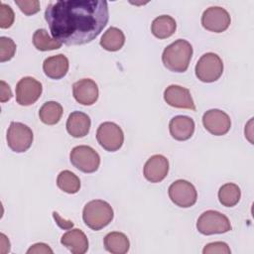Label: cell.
<instances>
[{"mask_svg": "<svg viewBox=\"0 0 254 254\" xmlns=\"http://www.w3.org/2000/svg\"><path fill=\"white\" fill-rule=\"evenodd\" d=\"M28 254H39V253H43V254H53V250L50 248L49 245L45 244V243H36L34 245H32L28 250H27Z\"/></svg>", "mask_w": 254, "mask_h": 254, "instance_id": "cell-31", "label": "cell"}, {"mask_svg": "<svg viewBox=\"0 0 254 254\" xmlns=\"http://www.w3.org/2000/svg\"><path fill=\"white\" fill-rule=\"evenodd\" d=\"M33 45L39 51H53L60 49L62 43L52 38L45 29H38L33 35Z\"/></svg>", "mask_w": 254, "mask_h": 254, "instance_id": "cell-25", "label": "cell"}, {"mask_svg": "<svg viewBox=\"0 0 254 254\" xmlns=\"http://www.w3.org/2000/svg\"><path fill=\"white\" fill-rule=\"evenodd\" d=\"M170 199L178 206L188 208L192 206L197 199V192L192 184L186 180L174 182L168 190Z\"/></svg>", "mask_w": 254, "mask_h": 254, "instance_id": "cell-9", "label": "cell"}, {"mask_svg": "<svg viewBox=\"0 0 254 254\" xmlns=\"http://www.w3.org/2000/svg\"><path fill=\"white\" fill-rule=\"evenodd\" d=\"M72 94L74 99L81 105H92L98 99V86L90 78H82L72 85Z\"/></svg>", "mask_w": 254, "mask_h": 254, "instance_id": "cell-14", "label": "cell"}, {"mask_svg": "<svg viewBox=\"0 0 254 254\" xmlns=\"http://www.w3.org/2000/svg\"><path fill=\"white\" fill-rule=\"evenodd\" d=\"M96 139L99 145L108 152L119 150L124 142L122 129L114 122H103L96 131Z\"/></svg>", "mask_w": 254, "mask_h": 254, "instance_id": "cell-8", "label": "cell"}, {"mask_svg": "<svg viewBox=\"0 0 254 254\" xmlns=\"http://www.w3.org/2000/svg\"><path fill=\"white\" fill-rule=\"evenodd\" d=\"M70 163L77 170L83 173H94L100 165V157L98 153L91 147L79 145L74 147L69 154Z\"/></svg>", "mask_w": 254, "mask_h": 254, "instance_id": "cell-6", "label": "cell"}, {"mask_svg": "<svg viewBox=\"0 0 254 254\" xmlns=\"http://www.w3.org/2000/svg\"><path fill=\"white\" fill-rule=\"evenodd\" d=\"M105 249L113 254H125L130 248V242L127 236L118 231L109 232L103 239Z\"/></svg>", "mask_w": 254, "mask_h": 254, "instance_id": "cell-21", "label": "cell"}, {"mask_svg": "<svg viewBox=\"0 0 254 254\" xmlns=\"http://www.w3.org/2000/svg\"><path fill=\"white\" fill-rule=\"evenodd\" d=\"M16 53L15 42L8 37L0 38V62L4 63L10 61Z\"/></svg>", "mask_w": 254, "mask_h": 254, "instance_id": "cell-27", "label": "cell"}, {"mask_svg": "<svg viewBox=\"0 0 254 254\" xmlns=\"http://www.w3.org/2000/svg\"><path fill=\"white\" fill-rule=\"evenodd\" d=\"M194 121L185 115H178L171 119L169 130L171 136L178 141H186L190 139L194 132Z\"/></svg>", "mask_w": 254, "mask_h": 254, "instance_id": "cell-16", "label": "cell"}, {"mask_svg": "<svg viewBox=\"0 0 254 254\" xmlns=\"http://www.w3.org/2000/svg\"><path fill=\"white\" fill-rule=\"evenodd\" d=\"M8 147L16 153L26 152L33 143V131L27 125L21 122H11L7 130Z\"/></svg>", "mask_w": 254, "mask_h": 254, "instance_id": "cell-7", "label": "cell"}, {"mask_svg": "<svg viewBox=\"0 0 254 254\" xmlns=\"http://www.w3.org/2000/svg\"><path fill=\"white\" fill-rule=\"evenodd\" d=\"M12 91L8 83H6L4 80L0 81V101L6 102L12 98Z\"/></svg>", "mask_w": 254, "mask_h": 254, "instance_id": "cell-32", "label": "cell"}, {"mask_svg": "<svg viewBox=\"0 0 254 254\" xmlns=\"http://www.w3.org/2000/svg\"><path fill=\"white\" fill-rule=\"evenodd\" d=\"M125 43V36L124 33L116 28L110 27L108 28L100 40V46L109 52H116L119 51Z\"/></svg>", "mask_w": 254, "mask_h": 254, "instance_id": "cell-22", "label": "cell"}, {"mask_svg": "<svg viewBox=\"0 0 254 254\" xmlns=\"http://www.w3.org/2000/svg\"><path fill=\"white\" fill-rule=\"evenodd\" d=\"M61 243L72 254H84L88 249L86 235L82 230L77 228L65 232L61 238Z\"/></svg>", "mask_w": 254, "mask_h": 254, "instance_id": "cell-19", "label": "cell"}, {"mask_svg": "<svg viewBox=\"0 0 254 254\" xmlns=\"http://www.w3.org/2000/svg\"><path fill=\"white\" fill-rule=\"evenodd\" d=\"M195 75L202 82L216 81L223 72L222 60L214 53L202 55L195 64Z\"/></svg>", "mask_w": 254, "mask_h": 254, "instance_id": "cell-5", "label": "cell"}, {"mask_svg": "<svg viewBox=\"0 0 254 254\" xmlns=\"http://www.w3.org/2000/svg\"><path fill=\"white\" fill-rule=\"evenodd\" d=\"M15 4L27 16L36 14L40 11V2L38 0H15Z\"/></svg>", "mask_w": 254, "mask_h": 254, "instance_id": "cell-29", "label": "cell"}, {"mask_svg": "<svg viewBox=\"0 0 254 254\" xmlns=\"http://www.w3.org/2000/svg\"><path fill=\"white\" fill-rule=\"evenodd\" d=\"M43 91L42 83L32 76L21 78L16 85V101L22 106L35 103Z\"/></svg>", "mask_w": 254, "mask_h": 254, "instance_id": "cell-10", "label": "cell"}, {"mask_svg": "<svg viewBox=\"0 0 254 254\" xmlns=\"http://www.w3.org/2000/svg\"><path fill=\"white\" fill-rule=\"evenodd\" d=\"M177 23L169 15H161L155 18L151 24V32L158 39H167L175 34Z\"/></svg>", "mask_w": 254, "mask_h": 254, "instance_id": "cell-20", "label": "cell"}, {"mask_svg": "<svg viewBox=\"0 0 254 254\" xmlns=\"http://www.w3.org/2000/svg\"><path fill=\"white\" fill-rule=\"evenodd\" d=\"M114 212L111 205L102 199L88 201L82 211V218L86 226L92 230H100L113 219Z\"/></svg>", "mask_w": 254, "mask_h": 254, "instance_id": "cell-3", "label": "cell"}, {"mask_svg": "<svg viewBox=\"0 0 254 254\" xmlns=\"http://www.w3.org/2000/svg\"><path fill=\"white\" fill-rule=\"evenodd\" d=\"M204 128L215 136L225 135L231 127V120L227 113L219 109L207 110L202 116Z\"/></svg>", "mask_w": 254, "mask_h": 254, "instance_id": "cell-12", "label": "cell"}, {"mask_svg": "<svg viewBox=\"0 0 254 254\" xmlns=\"http://www.w3.org/2000/svg\"><path fill=\"white\" fill-rule=\"evenodd\" d=\"M53 216L57 222V224L61 227V228H64V229H70L73 227V222L70 221V220H65V219H63L60 214L56 211L53 212Z\"/></svg>", "mask_w": 254, "mask_h": 254, "instance_id": "cell-33", "label": "cell"}, {"mask_svg": "<svg viewBox=\"0 0 254 254\" xmlns=\"http://www.w3.org/2000/svg\"><path fill=\"white\" fill-rule=\"evenodd\" d=\"M10 251V242L5 234H0V252L1 254H6Z\"/></svg>", "mask_w": 254, "mask_h": 254, "instance_id": "cell-34", "label": "cell"}, {"mask_svg": "<svg viewBox=\"0 0 254 254\" xmlns=\"http://www.w3.org/2000/svg\"><path fill=\"white\" fill-rule=\"evenodd\" d=\"M63 116V106L56 101L45 102L40 110L39 117L41 121L47 125L57 124Z\"/></svg>", "mask_w": 254, "mask_h": 254, "instance_id": "cell-23", "label": "cell"}, {"mask_svg": "<svg viewBox=\"0 0 254 254\" xmlns=\"http://www.w3.org/2000/svg\"><path fill=\"white\" fill-rule=\"evenodd\" d=\"M196 229L203 235L221 234L231 230L227 216L216 210H206L200 214L196 221Z\"/></svg>", "mask_w": 254, "mask_h": 254, "instance_id": "cell-4", "label": "cell"}, {"mask_svg": "<svg viewBox=\"0 0 254 254\" xmlns=\"http://www.w3.org/2000/svg\"><path fill=\"white\" fill-rule=\"evenodd\" d=\"M91 121L89 116L81 111H73L66 120V131L74 138H82L89 132Z\"/></svg>", "mask_w": 254, "mask_h": 254, "instance_id": "cell-17", "label": "cell"}, {"mask_svg": "<svg viewBox=\"0 0 254 254\" xmlns=\"http://www.w3.org/2000/svg\"><path fill=\"white\" fill-rule=\"evenodd\" d=\"M68 66V60L63 54L49 57L43 63V70L45 74L52 79L63 78L67 73Z\"/></svg>", "mask_w": 254, "mask_h": 254, "instance_id": "cell-18", "label": "cell"}, {"mask_svg": "<svg viewBox=\"0 0 254 254\" xmlns=\"http://www.w3.org/2000/svg\"><path fill=\"white\" fill-rule=\"evenodd\" d=\"M169 161L163 155H154L145 163L143 174L147 181L151 183H160L168 175Z\"/></svg>", "mask_w": 254, "mask_h": 254, "instance_id": "cell-15", "label": "cell"}, {"mask_svg": "<svg viewBox=\"0 0 254 254\" xmlns=\"http://www.w3.org/2000/svg\"><path fill=\"white\" fill-rule=\"evenodd\" d=\"M164 99L172 107L195 110V105L190 90L181 85H169L164 91Z\"/></svg>", "mask_w": 254, "mask_h": 254, "instance_id": "cell-13", "label": "cell"}, {"mask_svg": "<svg viewBox=\"0 0 254 254\" xmlns=\"http://www.w3.org/2000/svg\"><path fill=\"white\" fill-rule=\"evenodd\" d=\"M192 56L191 45L183 39H179L167 46L162 54L164 65L174 72H185Z\"/></svg>", "mask_w": 254, "mask_h": 254, "instance_id": "cell-2", "label": "cell"}, {"mask_svg": "<svg viewBox=\"0 0 254 254\" xmlns=\"http://www.w3.org/2000/svg\"><path fill=\"white\" fill-rule=\"evenodd\" d=\"M45 19L54 39L67 46L93 41L107 25L108 5L103 0H62L50 3Z\"/></svg>", "mask_w": 254, "mask_h": 254, "instance_id": "cell-1", "label": "cell"}, {"mask_svg": "<svg viewBox=\"0 0 254 254\" xmlns=\"http://www.w3.org/2000/svg\"><path fill=\"white\" fill-rule=\"evenodd\" d=\"M229 13L222 7L212 6L203 11L201 16L202 27L210 32L222 33L230 25Z\"/></svg>", "mask_w": 254, "mask_h": 254, "instance_id": "cell-11", "label": "cell"}, {"mask_svg": "<svg viewBox=\"0 0 254 254\" xmlns=\"http://www.w3.org/2000/svg\"><path fill=\"white\" fill-rule=\"evenodd\" d=\"M58 187L66 193H76L80 189L78 177L68 170L62 171L57 178Z\"/></svg>", "mask_w": 254, "mask_h": 254, "instance_id": "cell-26", "label": "cell"}, {"mask_svg": "<svg viewBox=\"0 0 254 254\" xmlns=\"http://www.w3.org/2000/svg\"><path fill=\"white\" fill-rule=\"evenodd\" d=\"M15 20V14L12 8L1 2L0 3V28L7 29L12 26Z\"/></svg>", "mask_w": 254, "mask_h": 254, "instance_id": "cell-28", "label": "cell"}, {"mask_svg": "<svg viewBox=\"0 0 254 254\" xmlns=\"http://www.w3.org/2000/svg\"><path fill=\"white\" fill-rule=\"evenodd\" d=\"M202 253L203 254H213V253L230 254L231 250L225 242L216 241V242H211L206 244L202 250Z\"/></svg>", "mask_w": 254, "mask_h": 254, "instance_id": "cell-30", "label": "cell"}, {"mask_svg": "<svg viewBox=\"0 0 254 254\" xmlns=\"http://www.w3.org/2000/svg\"><path fill=\"white\" fill-rule=\"evenodd\" d=\"M241 191L237 185L233 183H227L220 187L218 190L219 202L227 207H232L240 200Z\"/></svg>", "mask_w": 254, "mask_h": 254, "instance_id": "cell-24", "label": "cell"}]
</instances>
